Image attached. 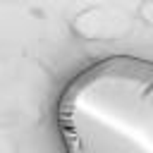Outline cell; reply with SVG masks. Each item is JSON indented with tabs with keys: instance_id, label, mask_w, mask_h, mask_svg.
<instances>
[{
	"instance_id": "1",
	"label": "cell",
	"mask_w": 153,
	"mask_h": 153,
	"mask_svg": "<svg viewBox=\"0 0 153 153\" xmlns=\"http://www.w3.org/2000/svg\"><path fill=\"white\" fill-rule=\"evenodd\" d=\"M53 117L62 153H153V60L88 62L60 88Z\"/></svg>"
}]
</instances>
